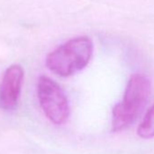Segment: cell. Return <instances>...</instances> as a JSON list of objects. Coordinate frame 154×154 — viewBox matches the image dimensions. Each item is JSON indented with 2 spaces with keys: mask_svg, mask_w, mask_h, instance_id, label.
Wrapping results in <instances>:
<instances>
[{
  "mask_svg": "<svg viewBox=\"0 0 154 154\" xmlns=\"http://www.w3.org/2000/svg\"><path fill=\"white\" fill-rule=\"evenodd\" d=\"M151 94V82L141 73L131 76L122 101L116 104L112 113V131L119 132L130 127L146 106Z\"/></svg>",
  "mask_w": 154,
  "mask_h": 154,
  "instance_id": "1",
  "label": "cell"
},
{
  "mask_svg": "<svg viewBox=\"0 0 154 154\" xmlns=\"http://www.w3.org/2000/svg\"><path fill=\"white\" fill-rule=\"evenodd\" d=\"M94 54V43L86 35L72 38L49 53L45 65L56 75L71 76L87 66Z\"/></svg>",
  "mask_w": 154,
  "mask_h": 154,
  "instance_id": "2",
  "label": "cell"
},
{
  "mask_svg": "<svg viewBox=\"0 0 154 154\" xmlns=\"http://www.w3.org/2000/svg\"><path fill=\"white\" fill-rule=\"evenodd\" d=\"M36 93L46 118L55 125L64 124L70 116V104L61 86L50 77L41 75L37 80Z\"/></svg>",
  "mask_w": 154,
  "mask_h": 154,
  "instance_id": "3",
  "label": "cell"
},
{
  "mask_svg": "<svg viewBox=\"0 0 154 154\" xmlns=\"http://www.w3.org/2000/svg\"><path fill=\"white\" fill-rule=\"evenodd\" d=\"M25 71L19 64H12L5 71L0 83V108L14 111L20 99Z\"/></svg>",
  "mask_w": 154,
  "mask_h": 154,
  "instance_id": "4",
  "label": "cell"
},
{
  "mask_svg": "<svg viewBox=\"0 0 154 154\" xmlns=\"http://www.w3.org/2000/svg\"><path fill=\"white\" fill-rule=\"evenodd\" d=\"M137 134L141 139L154 138V103L146 112L137 129Z\"/></svg>",
  "mask_w": 154,
  "mask_h": 154,
  "instance_id": "5",
  "label": "cell"
}]
</instances>
